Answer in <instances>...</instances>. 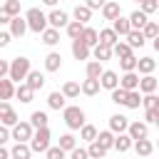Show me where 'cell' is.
Masks as SVG:
<instances>
[{
    "label": "cell",
    "mask_w": 159,
    "mask_h": 159,
    "mask_svg": "<svg viewBox=\"0 0 159 159\" xmlns=\"http://www.w3.org/2000/svg\"><path fill=\"white\" fill-rule=\"evenodd\" d=\"M32 67H30V60L27 57H15V60H10V67H7V77L12 80V82H25V77H27V72H30Z\"/></svg>",
    "instance_id": "cell-1"
},
{
    "label": "cell",
    "mask_w": 159,
    "mask_h": 159,
    "mask_svg": "<svg viewBox=\"0 0 159 159\" xmlns=\"http://www.w3.org/2000/svg\"><path fill=\"white\" fill-rule=\"evenodd\" d=\"M30 149L32 154H45V149L50 147V127H37L32 129V137H30Z\"/></svg>",
    "instance_id": "cell-2"
},
{
    "label": "cell",
    "mask_w": 159,
    "mask_h": 159,
    "mask_svg": "<svg viewBox=\"0 0 159 159\" xmlns=\"http://www.w3.org/2000/svg\"><path fill=\"white\" fill-rule=\"evenodd\" d=\"M62 117H65V124L70 127V129H80L87 119H84V109L82 107H77V104H65L62 107Z\"/></svg>",
    "instance_id": "cell-3"
},
{
    "label": "cell",
    "mask_w": 159,
    "mask_h": 159,
    "mask_svg": "<svg viewBox=\"0 0 159 159\" xmlns=\"http://www.w3.org/2000/svg\"><path fill=\"white\" fill-rule=\"evenodd\" d=\"M25 22H27V30H32V32H42L45 27H47V15L40 10V7H30L27 12H25Z\"/></svg>",
    "instance_id": "cell-4"
},
{
    "label": "cell",
    "mask_w": 159,
    "mask_h": 159,
    "mask_svg": "<svg viewBox=\"0 0 159 159\" xmlns=\"http://www.w3.org/2000/svg\"><path fill=\"white\" fill-rule=\"evenodd\" d=\"M30 137H32L30 122H17V124L10 127V139H15V142H30Z\"/></svg>",
    "instance_id": "cell-5"
},
{
    "label": "cell",
    "mask_w": 159,
    "mask_h": 159,
    "mask_svg": "<svg viewBox=\"0 0 159 159\" xmlns=\"http://www.w3.org/2000/svg\"><path fill=\"white\" fill-rule=\"evenodd\" d=\"M97 82H99V89H114L117 84H119V75L114 72V70H102V75L97 77Z\"/></svg>",
    "instance_id": "cell-6"
},
{
    "label": "cell",
    "mask_w": 159,
    "mask_h": 159,
    "mask_svg": "<svg viewBox=\"0 0 159 159\" xmlns=\"http://www.w3.org/2000/svg\"><path fill=\"white\" fill-rule=\"evenodd\" d=\"M99 10H102V17H104V20H109V22H112L114 17H119V15H122V5H119L117 0H107Z\"/></svg>",
    "instance_id": "cell-7"
},
{
    "label": "cell",
    "mask_w": 159,
    "mask_h": 159,
    "mask_svg": "<svg viewBox=\"0 0 159 159\" xmlns=\"http://www.w3.org/2000/svg\"><path fill=\"white\" fill-rule=\"evenodd\" d=\"M67 22H70V17H67V12H65V10H52V12L47 15V27L60 30V27H65Z\"/></svg>",
    "instance_id": "cell-8"
},
{
    "label": "cell",
    "mask_w": 159,
    "mask_h": 159,
    "mask_svg": "<svg viewBox=\"0 0 159 159\" xmlns=\"http://www.w3.org/2000/svg\"><path fill=\"white\" fill-rule=\"evenodd\" d=\"M25 84H27L32 92H37V89H42V87H45V75H42L40 70H30V72H27V77H25Z\"/></svg>",
    "instance_id": "cell-9"
},
{
    "label": "cell",
    "mask_w": 159,
    "mask_h": 159,
    "mask_svg": "<svg viewBox=\"0 0 159 159\" xmlns=\"http://www.w3.org/2000/svg\"><path fill=\"white\" fill-rule=\"evenodd\" d=\"M7 25H10V30H7V32H10L12 37H22V35L27 32V22H25V17H20V15L10 17V22H7Z\"/></svg>",
    "instance_id": "cell-10"
},
{
    "label": "cell",
    "mask_w": 159,
    "mask_h": 159,
    "mask_svg": "<svg viewBox=\"0 0 159 159\" xmlns=\"http://www.w3.org/2000/svg\"><path fill=\"white\" fill-rule=\"evenodd\" d=\"M157 84H159V80H157L154 75H142L137 89H139L142 94H149V92H157Z\"/></svg>",
    "instance_id": "cell-11"
},
{
    "label": "cell",
    "mask_w": 159,
    "mask_h": 159,
    "mask_svg": "<svg viewBox=\"0 0 159 159\" xmlns=\"http://www.w3.org/2000/svg\"><path fill=\"white\" fill-rule=\"evenodd\" d=\"M127 134L132 139H144V137H149V127L144 122H129L127 124Z\"/></svg>",
    "instance_id": "cell-12"
},
{
    "label": "cell",
    "mask_w": 159,
    "mask_h": 159,
    "mask_svg": "<svg viewBox=\"0 0 159 159\" xmlns=\"http://www.w3.org/2000/svg\"><path fill=\"white\" fill-rule=\"evenodd\" d=\"M127 124H129V117H124V114H112L109 117V132H114V134L127 132Z\"/></svg>",
    "instance_id": "cell-13"
},
{
    "label": "cell",
    "mask_w": 159,
    "mask_h": 159,
    "mask_svg": "<svg viewBox=\"0 0 159 159\" xmlns=\"http://www.w3.org/2000/svg\"><path fill=\"white\" fill-rule=\"evenodd\" d=\"M132 137L127 134V132H122V134H114V144H112V149H117L119 154H124V152H129L132 149Z\"/></svg>",
    "instance_id": "cell-14"
},
{
    "label": "cell",
    "mask_w": 159,
    "mask_h": 159,
    "mask_svg": "<svg viewBox=\"0 0 159 159\" xmlns=\"http://www.w3.org/2000/svg\"><path fill=\"white\" fill-rule=\"evenodd\" d=\"M32 157V149L27 142H15V147L10 149V159H30Z\"/></svg>",
    "instance_id": "cell-15"
},
{
    "label": "cell",
    "mask_w": 159,
    "mask_h": 159,
    "mask_svg": "<svg viewBox=\"0 0 159 159\" xmlns=\"http://www.w3.org/2000/svg\"><path fill=\"white\" fill-rule=\"evenodd\" d=\"M127 45L132 47V50H142L144 45H147V40H144V35H142V30H129L127 35Z\"/></svg>",
    "instance_id": "cell-16"
},
{
    "label": "cell",
    "mask_w": 159,
    "mask_h": 159,
    "mask_svg": "<svg viewBox=\"0 0 159 159\" xmlns=\"http://www.w3.org/2000/svg\"><path fill=\"white\" fill-rule=\"evenodd\" d=\"M137 84H139V75H137V72H122L117 87H122V89L129 92V89H137Z\"/></svg>",
    "instance_id": "cell-17"
},
{
    "label": "cell",
    "mask_w": 159,
    "mask_h": 159,
    "mask_svg": "<svg viewBox=\"0 0 159 159\" xmlns=\"http://www.w3.org/2000/svg\"><path fill=\"white\" fill-rule=\"evenodd\" d=\"M132 147H134L137 157H149V154L154 152V144L149 142V137H144V139H134V142H132Z\"/></svg>",
    "instance_id": "cell-18"
},
{
    "label": "cell",
    "mask_w": 159,
    "mask_h": 159,
    "mask_svg": "<svg viewBox=\"0 0 159 159\" xmlns=\"http://www.w3.org/2000/svg\"><path fill=\"white\" fill-rule=\"evenodd\" d=\"M157 70V60L154 57H139L137 60V70L134 72H139V75H152Z\"/></svg>",
    "instance_id": "cell-19"
},
{
    "label": "cell",
    "mask_w": 159,
    "mask_h": 159,
    "mask_svg": "<svg viewBox=\"0 0 159 159\" xmlns=\"http://www.w3.org/2000/svg\"><path fill=\"white\" fill-rule=\"evenodd\" d=\"M117 40H119V35H117L112 27H104V30L97 32V42H102V45H107V47H112Z\"/></svg>",
    "instance_id": "cell-20"
},
{
    "label": "cell",
    "mask_w": 159,
    "mask_h": 159,
    "mask_svg": "<svg viewBox=\"0 0 159 159\" xmlns=\"http://www.w3.org/2000/svg\"><path fill=\"white\" fill-rule=\"evenodd\" d=\"M15 97V82L10 77H0V99H12Z\"/></svg>",
    "instance_id": "cell-21"
},
{
    "label": "cell",
    "mask_w": 159,
    "mask_h": 159,
    "mask_svg": "<svg viewBox=\"0 0 159 159\" xmlns=\"http://www.w3.org/2000/svg\"><path fill=\"white\" fill-rule=\"evenodd\" d=\"M127 20H129V27H132V30H142V27L147 25L149 15H144L142 10H134V12H132V15L127 17Z\"/></svg>",
    "instance_id": "cell-22"
},
{
    "label": "cell",
    "mask_w": 159,
    "mask_h": 159,
    "mask_svg": "<svg viewBox=\"0 0 159 159\" xmlns=\"http://www.w3.org/2000/svg\"><path fill=\"white\" fill-rule=\"evenodd\" d=\"M72 55H75V60H87V57H89V47H87L80 37H75V40H72Z\"/></svg>",
    "instance_id": "cell-23"
},
{
    "label": "cell",
    "mask_w": 159,
    "mask_h": 159,
    "mask_svg": "<svg viewBox=\"0 0 159 159\" xmlns=\"http://www.w3.org/2000/svg\"><path fill=\"white\" fill-rule=\"evenodd\" d=\"M89 52L94 55V60H97V62H107V60L112 57V47H107V45H102V42H97Z\"/></svg>",
    "instance_id": "cell-24"
},
{
    "label": "cell",
    "mask_w": 159,
    "mask_h": 159,
    "mask_svg": "<svg viewBox=\"0 0 159 159\" xmlns=\"http://www.w3.org/2000/svg\"><path fill=\"white\" fill-rule=\"evenodd\" d=\"M40 35H42V42H45L47 47H55V45L60 42V30H55V27H45Z\"/></svg>",
    "instance_id": "cell-25"
},
{
    "label": "cell",
    "mask_w": 159,
    "mask_h": 159,
    "mask_svg": "<svg viewBox=\"0 0 159 159\" xmlns=\"http://www.w3.org/2000/svg\"><path fill=\"white\" fill-rule=\"evenodd\" d=\"M80 40H82V42H84V45H87V47L92 50V47L97 45V30H94V27H87V25H84V27H82V32H80Z\"/></svg>",
    "instance_id": "cell-26"
},
{
    "label": "cell",
    "mask_w": 159,
    "mask_h": 159,
    "mask_svg": "<svg viewBox=\"0 0 159 159\" xmlns=\"http://www.w3.org/2000/svg\"><path fill=\"white\" fill-rule=\"evenodd\" d=\"M62 67V55L60 52H50L47 57H45V70L47 72H57Z\"/></svg>",
    "instance_id": "cell-27"
},
{
    "label": "cell",
    "mask_w": 159,
    "mask_h": 159,
    "mask_svg": "<svg viewBox=\"0 0 159 159\" xmlns=\"http://www.w3.org/2000/svg\"><path fill=\"white\" fill-rule=\"evenodd\" d=\"M60 92L65 94V99H75V97H80V82L67 80V82L62 84V89H60Z\"/></svg>",
    "instance_id": "cell-28"
},
{
    "label": "cell",
    "mask_w": 159,
    "mask_h": 159,
    "mask_svg": "<svg viewBox=\"0 0 159 159\" xmlns=\"http://www.w3.org/2000/svg\"><path fill=\"white\" fill-rule=\"evenodd\" d=\"M112 30H114V32H117L119 37H124V35H127V32H129L132 27H129V20L119 15V17H114V20H112Z\"/></svg>",
    "instance_id": "cell-29"
},
{
    "label": "cell",
    "mask_w": 159,
    "mask_h": 159,
    "mask_svg": "<svg viewBox=\"0 0 159 159\" xmlns=\"http://www.w3.org/2000/svg\"><path fill=\"white\" fill-rule=\"evenodd\" d=\"M80 92H82V94H87V97H94V94L99 92V82H97V80L84 77V82L80 84Z\"/></svg>",
    "instance_id": "cell-30"
},
{
    "label": "cell",
    "mask_w": 159,
    "mask_h": 159,
    "mask_svg": "<svg viewBox=\"0 0 159 159\" xmlns=\"http://www.w3.org/2000/svg\"><path fill=\"white\" fill-rule=\"evenodd\" d=\"M32 94H35V92H32V89H30V87H27L25 82H20V84L15 87V97H17V99H20L22 104H27V102H32Z\"/></svg>",
    "instance_id": "cell-31"
},
{
    "label": "cell",
    "mask_w": 159,
    "mask_h": 159,
    "mask_svg": "<svg viewBox=\"0 0 159 159\" xmlns=\"http://www.w3.org/2000/svg\"><path fill=\"white\" fill-rule=\"evenodd\" d=\"M142 35H144V40L159 37V22H157V20H147V25L142 27Z\"/></svg>",
    "instance_id": "cell-32"
},
{
    "label": "cell",
    "mask_w": 159,
    "mask_h": 159,
    "mask_svg": "<svg viewBox=\"0 0 159 159\" xmlns=\"http://www.w3.org/2000/svg\"><path fill=\"white\" fill-rule=\"evenodd\" d=\"M139 104H142V92H139V89H129V92H127V99H124V107L139 109Z\"/></svg>",
    "instance_id": "cell-33"
},
{
    "label": "cell",
    "mask_w": 159,
    "mask_h": 159,
    "mask_svg": "<svg viewBox=\"0 0 159 159\" xmlns=\"http://www.w3.org/2000/svg\"><path fill=\"white\" fill-rule=\"evenodd\" d=\"M87 157H89V159H102V157H107V149L94 139V142H89V147H87Z\"/></svg>",
    "instance_id": "cell-34"
},
{
    "label": "cell",
    "mask_w": 159,
    "mask_h": 159,
    "mask_svg": "<svg viewBox=\"0 0 159 159\" xmlns=\"http://www.w3.org/2000/svg\"><path fill=\"white\" fill-rule=\"evenodd\" d=\"M75 20L82 22V25H87V22L92 20V10H89L87 5H77V7H75Z\"/></svg>",
    "instance_id": "cell-35"
},
{
    "label": "cell",
    "mask_w": 159,
    "mask_h": 159,
    "mask_svg": "<svg viewBox=\"0 0 159 159\" xmlns=\"http://www.w3.org/2000/svg\"><path fill=\"white\" fill-rule=\"evenodd\" d=\"M102 70H104V67H102V62H97V60H89V62H87V67H84V75H87L89 80H97V77L102 75Z\"/></svg>",
    "instance_id": "cell-36"
},
{
    "label": "cell",
    "mask_w": 159,
    "mask_h": 159,
    "mask_svg": "<svg viewBox=\"0 0 159 159\" xmlns=\"http://www.w3.org/2000/svg\"><path fill=\"white\" fill-rule=\"evenodd\" d=\"M47 107L50 109H62L65 107V94L62 92H50L47 94Z\"/></svg>",
    "instance_id": "cell-37"
},
{
    "label": "cell",
    "mask_w": 159,
    "mask_h": 159,
    "mask_svg": "<svg viewBox=\"0 0 159 159\" xmlns=\"http://www.w3.org/2000/svg\"><path fill=\"white\" fill-rule=\"evenodd\" d=\"M30 127H32V129H37V127H47V112H42V109L32 112V114H30Z\"/></svg>",
    "instance_id": "cell-38"
},
{
    "label": "cell",
    "mask_w": 159,
    "mask_h": 159,
    "mask_svg": "<svg viewBox=\"0 0 159 159\" xmlns=\"http://www.w3.org/2000/svg\"><path fill=\"white\" fill-rule=\"evenodd\" d=\"M97 132H99V129H97L94 124H87V122H84V124L80 127V139H84V142H94Z\"/></svg>",
    "instance_id": "cell-39"
},
{
    "label": "cell",
    "mask_w": 159,
    "mask_h": 159,
    "mask_svg": "<svg viewBox=\"0 0 159 159\" xmlns=\"http://www.w3.org/2000/svg\"><path fill=\"white\" fill-rule=\"evenodd\" d=\"M104 149H112V144H114V132H109V129H102V132H97V137H94Z\"/></svg>",
    "instance_id": "cell-40"
},
{
    "label": "cell",
    "mask_w": 159,
    "mask_h": 159,
    "mask_svg": "<svg viewBox=\"0 0 159 159\" xmlns=\"http://www.w3.org/2000/svg\"><path fill=\"white\" fill-rule=\"evenodd\" d=\"M119 70H122V72H134V70H137V57H134V52L127 55V57H119Z\"/></svg>",
    "instance_id": "cell-41"
},
{
    "label": "cell",
    "mask_w": 159,
    "mask_h": 159,
    "mask_svg": "<svg viewBox=\"0 0 159 159\" xmlns=\"http://www.w3.org/2000/svg\"><path fill=\"white\" fill-rule=\"evenodd\" d=\"M134 50L127 45V42H122V40H117L114 45H112V55H117V57H127V55H132Z\"/></svg>",
    "instance_id": "cell-42"
},
{
    "label": "cell",
    "mask_w": 159,
    "mask_h": 159,
    "mask_svg": "<svg viewBox=\"0 0 159 159\" xmlns=\"http://www.w3.org/2000/svg\"><path fill=\"white\" fill-rule=\"evenodd\" d=\"M82 22H77V20H70L67 25H65V30H67V37L70 40H75V37H80V32H82Z\"/></svg>",
    "instance_id": "cell-43"
},
{
    "label": "cell",
    "mask_w": 159,
    "mask_h": 159,
    "mask_svg": "<svg viewBox=\"0 0 159 159\" xmlns=\"http://www.w3.org/2000/svg\"><path fill=\"white\" fill-rule=\"evenodd\" d=\"M57 147H60L62 152H70V149H75V147H77V139H75L72 134H62V137H60V142H57Z\"/></svg>",
    "instance_id": "cell-44"
},
{
    "label": "cell",
    "mask_w": 159,
    "mask_h": 159,
    "mask_svg": "<svg viewBox=\"0 0 159 159\" xmlns=\"http://www.w3.org/2000/svg\"><path fill=\"white\" fill-rule=\"evenodd\" d=\"M139 10H142L144 15H154V12L159 10V0H142V2H139Z\"/></svg>",
    "instance_id": "cell-45"
},
{
    "label": "cell",
    "mask_w": 159,
    "mask_h": 159,
    "mask_svg": "<svg viewBox=\"0 0 159 159\" xmlns=\"http://www.w3.org/2000/svg\"><path fill=\"white\" fill-rule=\"evenodd\" d=\"M142 104H144V109H159V97L154 92H149L142 97Z\"/></svg>",
    "instance_id": "cell-46"
},
{
    "label": "cell",
    "mask_w": 159,
    "mask_h": 159,
    "mask_svg": "<svg viewBox=\"0 0 159 159\" xmlns=\"http://www.w3.org/2000/svg\"><path fill=\"white\" fill-rule=\"evenodd\" d=\"M2 10L10 15V17H15V15H20V0H5V5H2Z\"/></svg>",
    "instance_id": "cell-47"
},
{
    "label": "cell",
    "mask_w": 159,
    "mask_h": 159,
    "mask_svg": "<svg viewBox=\"0 0 159 159\" xmlns=\"http://www.w3.org/2000/svg\"><path fill=\"white\" fill-rule=\"evenodd\" d=\"M124 99H127V89L114 87V89H112V102H114V104H119V107H124Z\"/></svg>",
    "instance_id": "cell-48"
},
{
    "label": "cell",
    "mask_w": 159,
    "mask_h": 159,
    "mask_svg": "<svg viewBox=\"0 0 159 159\" xmlns=\"http://www.w3.org/2000/svg\"><path fill=\"white\" fill-rule=\"evenodd\" d=\"M45 157H47V159H65L67 152H62L60 147H47V149H45Z\"/></svg>",
    "instance_id": "cell-49"
},
{
    "label": "cell",
    "mask_w": 159,
    "mask_h": 159,
    "mask_svg": "<svg viewBox=\"0 0 159 159\" xmlns=\"http://www.w3.org/2000/svg\"><path fill=\"white\" fill-rule=\"evenodd\" d=\"M17 122H20V119H17V112H15V109H10V112L0 119V124H5V127H12V124H17Z\"/></svg>",
    "instance_id": "cell-50"
},
{
    "label": "cell",
    "mask_w": 159,
    "mask_h": 159,
    "mask_svg": "<svg viewBox=\"0 0 159 159\" xmlns=\"http://www.w3.org/2000/svg\"><path fill=\"white\" fill-rule=\"evenodd\" d=\"M144 119H147L144 124H157L159 122V109H147L144 112Z\"/></svg>",
    "instance_id": "cell-51"
},
{
    "label": "cell",
    "mask_w": 159,
    "mask_h": 159,
    "mask_svg": "<svg viewBox=\"0 0 159 159\" xmlns=\"http://www.w3.org/2000/svg\"><path fill=\"white\" fill-rule=\"evenodd\" d=\"M67 154H70V159H89V157H87V149H82V147H75V149H70Z\"/></svg>",
    "instance_id": "cell-52"
},
{
    "label": "cell",
    "mask_w": 159,
    "mask_h": 159,
    "mask_svg": "<svg viewBox=\"0 0 159 159\" xmlns=\"http://www.w3.org/2000/svg\"><path fill=\"white\" fill-rule=\"evenodd\" d=\"M10 40H12V35H10L7 30H0V47H7Z\"/></svg>",
    "instance_id": "cell-53"
},
{
    "label": "cell",
    "mask_w": 159,
    "mask_h": 159,
    "mask_svg": "<svg viewBox=\"0 0 159 159\" xmlns=\"http://www.w3.org/2000/svg\"><path fill=\"white\" fill-rule=\"evenodd\" d=\"M7 139H10V127L0 124V144H7Z\"/></svg>",
    "instance_id": "cell-54"
},
{
    "label": "cell",
    "mask_w": 159,
    "mask_h": 159,
    "mask_svg": "<svg viewBox=\"0 0 159 159\" xmlns=\"http://www.w3.org/2000/svg\"><path fill=\"white\" fill-rule=\"evenodd\" d=\"M104 2H107V0H84V5H87L89 10H99Z\"/></svg>",
    "instance_id": "cell-55"
},
{
    "label": "cell",
    "mask_w": 159,
    "mask_h": 159,
    "mask_svg": "<svg viewBox=\"0 0 159 159\" xmlns=\"http://www.w3.org/2000/svg\"><path fill=\"white\" fill-rule=\"evenodd\" d=\"M10 109H12V107H10V102H7V99H0V119H2Z\"/></svg>",
    "instance_id": "cell-56"
},
{
    "label": "cell",
    "mask_w": 159,
    "mask_h": 159,
    "mask_svg": "<svg viewBox=\"0 0 159 159\" xmlns=\"http://www.w3.org/2000/svg\"><path fill=\"white\" fill-rule=\"evenodd\" d=\"M7 67H10V62L7 60H0V77H7Z\"/></svg>",
    "instance_id": "cell-57"
},
{
    "label": "cell",
    "mask_w": 159,
    "mask_h": 159,
    "mask_svg": "<svg viewBox=\"0 0 159 159\" xmlns=\"http://www.w3.org/2000/svg\"><path fill=\"white\" fill-rule=\"evenodd\" d=\"M7 22H10V15H7V12L0 7V25H7Z\"/></svg>",
    "instance_id": "cell-58"
},
{
    "label": "cell",
    "mask_w": 159,
    "mask_h": 159,
    "mask_svg": "<svg viewBox=\"0 0 159 159\" xmlns=\"http://www.w3.org/2000/svg\"><path fill=\"white\" fill-rule=\"evenodd\" d=\"M0 159H10V149H5V144H0Z\"/></svg>",
    "instance_id": "cell-59"
},
{
    "label": "cell",
    "mask_w": 159,
    "mask_h": 159,
    "mask_svg": "<svg viewBox=\"0 0 159 159\" xmlns=\"http://www.w3.org/2000/svg\"><path fill=\"white\" fill-rule=\"evenodd\" d=\"M42 2H45L47 7H55V5H57V0H42Z\"/></svg>",
    "instance_id": "cell-60"
},
{
    "label": "cell",
    "mask_w": 159,
    "mask_h": 159,
    "mask_svg": "<svg viewBox=\"0 0 159 159\" xmlns=\"http://www.w3.org/2000/svg\"><path fill=\"white\" fill-rule=\"evenodd\" d=\"M137 159H147V157H137Z\"/></svg>",
    "instance_id": "cell-61"
},
{
    "label": "cell",
    "mask_w": 159,
    "mask_h": 159,
    "mask_svg": "<svg viewBox=\"0 0 159 159\" xmlns=\"http://www.w3.org/2000/svg\"><path fill=\"white\" fill-rule=\"evenodd\" d=\"M134 2H142V0H134Z\"/></svg>",
    "instance_id": "cell-62"
},
{
    "label": "cell",
    "mask_w": 159,
    "mask_h": 159,
    "mask_svg": "<svg viewBox=\"0 0 159 159\" xmlns=\"http://www.w3.org/2000/svg\"><path fill=\"white\" fill-rule=\"evenodd\" d=\"M102 159H104V157H102Z\"/></svg>",
    "instance_id": "cell-63"
}]
</instances>
